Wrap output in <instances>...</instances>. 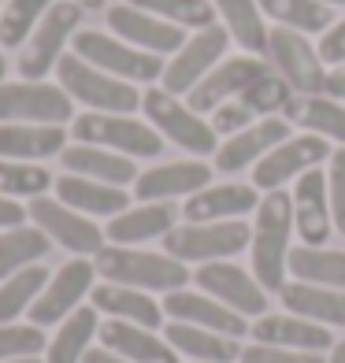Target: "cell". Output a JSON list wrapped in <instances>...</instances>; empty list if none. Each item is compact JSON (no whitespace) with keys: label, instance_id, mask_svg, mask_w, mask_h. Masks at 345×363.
I'll list each match as a JSON object with an SVG mask.
<instances>
[{"label":"cell","instance_id":"obj_1","mask_svg":"<svg viewBox=\"0 0 345 363\" xmlns=\"http://www.w3.org/2000/svg\"><path fill=\"white\" fill-rule=\"evenodd\" d=\"M290 234H293V196L283 189H271L256 208L253 226V274L264 286V293L286 289V263H290Z\"/></svg>","mask_w":345,"mask_h":363},{"label":"cell","instance_id":"obj_2","mask_svg":"<svg viewBox=\"0 0 345 363\" xmlns=\"http://www.w3.org/2000/svg\"><path fill=\"white\" fill-rule=\"evenodd\" d=\"M93 267L101 278L115 286H130V289H160V293H175L190 282V271L182 259L175 256H160V252H138V249H123V245H115V249H101L93 259Z\"/></svg>","mask_w":345,"mask_h":363},{"label":"cell","instance_id":"obj_3","mask_svg":"<svg viewBox=\"0 0 345 363\" xmlns=\"http://www.w3.org/2000/svg\"><path fill=\"white\" fill-rule=\"evenodd\" d=\"M56 78L60 86L71 93V101L86 104L93 111H108V115H130L141 108V93L134 82H123L115 74H104L101 67H93L82 56L67 52L56 63Z\"/></svg>","mask_w":345,"mask_h":363},{"label":"cell","instance_id":"obj_4","mask_svg":"<svg viewBox=\"0 0 345 363\" xmlns=\"http://www.w3.org/2000/svg\"><path fill=\"white\" fill-rule=\"evenodd\" d=\"M71 134L78 145H97V148H108V152H119L130 160H156L163 152L160 130L138 123L134 115L86 111L71 123Z\"/></svg>","mask_w":345,"mask_h":363},{"label":"cell","instance_id":"obj_5","mask_svg":"<svg viewBox=\"0 0 345 363\" xmlns=\"http://www.w3.org/2000/svg\"><path fill=\"white\" fill-rule=\"evenodd\" d=\"M75 56H82L104 74H115L123 82H160L163 78V56H153L145 48H134L123 38H111L104 30H78L75 34Z\"/></svg>","mask_w":345,"mask_h":363},{"label":"cell","instance_id":"obj_6","mask_svg":"<svg viewBox=\"0 0 345 363\" xmlns=\"http://www.w3.org/2000/svg\"><path fill=\"white\" fill-rule=\"evenodd\" d=\"M141 108L149 115V123L160 130V138L175 141L178 148H186L193 156H216L219 148V134L212 130V123H204L190 104H182L178 96H171L163 86L145 89L141 93Z\"/></svg>","mask_w":345,"mask_h":363},{"label":"cell","instance_id":"obj_7","mask_svg":"<svg viewBox=\"0 0 345 363\" xmlns=\"http://www.w3.org/2000/svg\"><path fill=\"white\" fill-rule=\"evenodd\" d=\"M253 230L241 219H226V223H190V226H175L163 238L168 256L182 259V263H216L230 259L241 249H249Z\"/></svg>","mask_w":345,"mask_h":363},{"label":"cell","instance_id":"obj_8","mask_svg":"<svg viewBox=\"0 0 345 363\" xmlns=\"http://www.w3.org/2000/svg\"><path fill=\"white\" fill-rule=\"evenodd\" d=\"M78 23H82V8L75 4V0H56V4L45 11V19L38 23V30L30 34V41L23 45L19 74L30 78V82H41L63 56H67L63 45L75 41Z\"/></svg>","mask_w":345,"mask_h":363},{"label":"cell","instance_id":"obj_9","mask_svg":"<svg viewBox=\"0 0 345 363\" xmlns=\"http://www.w3.org/2000/svg\"><path fill=\"white\" fill-rule=\"evenodd\" d=\"M75 119V101L63 86L48 82H0V123L63 126Z\"/></svg>","mask_w":345,"mask_h":363},{"label":"cell","instance_id":"obj_10","mask_svg":"<svg viewBox=\"0 0 345 363\" xmlns=\"http://www.w3.org/2000/svg\"><path fill=\"white\" fill-rule=\"evenodd\" d=\"M226 45H230V34H226L223 23L208 26V30H197V34L186 38V45L168 60L163 78H160L163 89H168L171 96H186L212 67H219V63L226 60Z\"/></svg>","mask_w":345,"mask_h":363},{"label":"cell","instance_id":"obj_11","mask_svg":"<svg viewBox=\"0 0 345 363\" xmlns=\"http://www.w3.org/2000/svg\"><path fill=\"white\" fill-rule=\"evenodd\" d=\"M271 71L283 74L293 93H323L327 86V71H323V60L316 52V45L308 41V34H297V30H286V26H275L268 34V56Z\"/></svg>","mask_w":345,"mask_h":363},{"label":"cell","instance_id":"obj_12","mask_svg":"<svg viewBox=\"0 0 345 363\" xmlns=\"http://www.w3.org/2000/svg\"><path fill=\"white\" fill-rule=\"evenodd\" d=\"M26 216L34 219L38 230H45L56 245H63L75 256H97L104 249V230L82 211L67 208L63 201H48V196H30Z\"/></svg>","mask_w":345,"mask_h":363},{"label":"cell","instance_id":"obj_13","mask_svg":"<svg viewBox=\"0 0 345 363\" xmlns=\"http://www.w3.org/2000/svg\"><path fill=\"white\" fill-rule=\"evenodd\" d=\"M331 141L319 138V134H301V138H290L283 145H275L264 160H256L253 167V186L256 189H283L290 178H301L305 171L319 167L323 160H331Z\"/></svg>","mask_w":345,"mask_h":363},{"label":"cell","instance_id":"obj_14","mask_svg":"<svg viewBox=\"0 0 345 363\" xmlns=\"http://www.w3.org/2000/svg\"><path fill=\"white\" fill-rule=\"evenodd\" d=\"M271 71V63L264 56H226L219 67H212L197 86L186 93V104L201 115V111H216L219 104L234 101L241 89H249L256 78H264Z\"/></svg>","mask_w":345,"mask_h":363},{"label":"cell","instance_id":"obj_15","mask_svg":"<svg viewBox=\"0 0 345 363\" xmlns=\"http://www.w3.org/2000/svg\"><path fill=\"white\" fill-rule=\"evenodd\" d=\"M93 274L97 267L89 259H67L63 267L48 278V286L41 289V296L34 304H30V319H34V326H53V323H63L71 315V311L78 308V301L93 289Z\"/></svg>","mask_w":345,"mask_h":363},{"label":"cell","instance_id":"obj_16","mask_svg":"<svg viewBox=\"0 0 345 363\" xmlns=\"http://www.w3.org/2000/svg\"><path fill=\"white\" fill-rule=\"evenodd\" d=\"M193 282L201 286L208 296L223 301L226 308H234L238 315H264L268 311V293L264 286L256 282L249 271L234 267L226 259H216V263H201L193 274Z\"/></svg>","mask_w":345,"mask_h":363},{"label":"cell","instance_id":"obj_17","mask_svg":"<svg viewBox=\"0 0 345 363\" xmlns=\"http://www.w3.org/2000/svg\"><path fill=\"white\" fill-rule=\"evenodd\" d=\"M108 30L115 38L130 41L134 48H145V52H153V56H168V52L175 56L178 48L186 45V30L182 26L163 23V19H156V15L141 11L134 4L108 8Z\"/></svg>","mask_w":345,"mask_h":363},{"label":"cell","instance_id":"obj_18","mask_svg":"<svg viewBox=\"0 0 345 363\" xmlns=\"http://www.w3.org/2000/svg\"><path fill=\"white\" fill-rule=\"evenodd\" d=\"M293 230L301 234L305 245L323 249L327 238L334 234L331 219V189H327V174L319 167H312L297 178L293 186Z\"/></svg>","mask_w":345,"mask_h":363},{"label":"cell","instance_id":"obj_19","mask_svg":"<svg viewBox=\"0 0 345 363\" xmlns=\"http://www.w3.org/2000/svg\"><path fill=\"white\" fill-rule=\"evenodd\" d=\"M290 141V119H260L253 126L230 134L219 148H216V171L223 174H238L245 167H256V160H264L275 145Z\"/></svg>","mask_w":345,"mask_h":363},{"label":"cell","instance_id":"obj_20","mask_svg":"<svg viewBox=\"0 0 345 363\" xmlns=\"http://www.w3.org/2000/svg\"><path fill=\"white\" fill-rule=\"evenodd\" d=\"M163 315H171L175 323L216 330V334H226V337L249 334L245 315H238L234 308H226L216 296H201V293H190V289H175V293L163 296Z\"/></svg>","mask_w":345,"mask_h":363},{"label":"cell","instance_id":"obj_21","mask_svg":"<svg viewBox=\"0 0 345 363\" xmlns=\"http://www.w3.org/2000/svg\"><path fill=\"white\" fill-rule=\"evenodd\" d=\"M212 171L201 160H178V163H160V167L138 174L134 193L138 201H171V196H193L204 186H212Z\"/></svg>","mask_w":345,"mask_h":363},{"label":"cell","instance_id":"obj_22","mask_svg":"<svg viewBox=\"0 0 345 363\" xmlns=\"http://www.w3.org/2000/svg\"><path fill=\"white\" fill-rule=\"evenodd\" d=\"M260 208L256 186H238V182H226V186H204L201 193H193L182 204V216L190 223H226V219H241L249 211Z\"/></svg>","mask_w":345,"mask_h":363},{"label":"cell","instance_id":"obj_23","mask_svg":"<svg viewBox=\"0 0 345 363\" xmlns=\"http://www.w3.org/2000/svg\"><path fill=\"white\" fill-rule=\"evenodd\" d=\"M67 148V130L45 123H0V160L34 163L60 156Z\"/></svg>","mask_w":345,"mask_h":363},{"label":"cell","instance_id":"obj_24","mask_svg":"<svg viewBox=\"0 0 345 363\" xmlns=\"http://www.w3.org/2000/svg\"><path fill=\"white\" fill-rule=\"evenodd\" d=\"M56 201H63L67 208L82 211V216H123L130 208V193L123 186H108L97 178H78V174H63L56 178Z\"/></svg>","mask_w":345,"mask_h":363},{"label":"cell","instance_id":"obj_25","mask_svg":"<svg viewBox=\"0 0 345 363\" xmlns=\"http://www.w3.org/2000/svg\"><path fill=\"white\" fill-rule=\"evenodd\" d=\"M249 334L256 337V345H278V349H297V352L334 349V337L319 323L301 315H264L253 323Z\"/></svg>","mask_w":345,"mask_h":363},{"label":"cell","instance_id":"obj_26","mask_svg":"<svg viewBox=\"0 0 345 363\" xmlns=\"http://www.w3.org/2000/svg\"><path fill=\"white\" fill-rule=\"evenodd\" d=\"M101 341L104 349L123 356L130 363H178L175 349L163 337H156L153 330H145L138 323H123V319H111L101 326Z\"/></svg>","mask_w":345,"mask_h":363},{"label":"cell","instance_id":"obj_27","mask_svg":"<svg viewBox=\"0 0 345 363\" xmlns=\"http://www.w3.org/2000/svg\"><path fill=\"white\" fill-rule=\"evenodd\" d=\"M89 301L97 311H104L111 319H123V323H138L145 330H160L163 326V304H156L149 293L141 289H130V286H93L89 289Z\"/></svg>","mask_w":345,"mask_h":363},{"label":"cell","instance_id":"obj_28","mask_svg":"<svg viewBox=\"0 0 345 363\" xmlns=\"http://www.w3.org/2000/svg\"><path fill=\"white\" fill-rule=\"evenodd\" d=\"M67 174L78 178H97V182H108V186H130L138 182V167L130 156L119 152H108V148H97V145H67L60 152Z\"/></svg>","mask_w":345,"mask_h":363},{"label":"cell","instance_id":"obj_29","mask_svg":"<svg viewBox=\"0 0 345 363\" xmlns=\"http://www.w3.org/2000/svg\"><path fill=\"white\" fill-rule=\"evenodd\" d=\"M175 219H178V211L171 201L126 208L123 216H115L108 223V241L111 245H138V241H153V238H168L175 230Z\"/></svg>","mask_w":345,"mask_h":363},{"label":"cell","instance_id":"obj_30","mask_svg":"<svg viewBox=\"0 0 345 363\" xmlns=\"http://www.w3.org/2000/svg\"><path fill=\"white\" fill-rule=\"evenodd\" d=\"M286 119L297 123L312 134H319L327 141H338L345 148V104L334 101L327 93H297L293 101L286 104Z\"/></svg>","mask_w":345,"mask_h":363},{"label":"cell","instance_id":"obj_31","mask_svg":"<svg viewBox=\"0 0 345 363\" xmlns=\"http://www.w3.org/2000/svg\"><path fill=\"white\" fill-rule=\"evenodd\" d=\"M163 337L175 352H186L197 363H230V359H241V345L226 334H216V330H201V326H190V323H168Z\"/></svg>","mask_w":345,"mask_h":363},{"label":"cell","instance_id":"obj_32","mask_svg":"<svg viewBox=\"0 0 345 363\" xmlns=\"http://www.w3.org/2000/svg\"><path fill=\"white\" fill-rule=\"evenodd\" d=\"M286 311L312 323H327V326H345V289H327V286H312V282H290L283 293Z\"/></svg>","mask_w":345,"mask_h":363},{"label":"cell","instance_id":"obj_33","mask_svg":"<svg viewBox=\"0 0 345 363\" xmlns=\"http://www.w3.org/2000/svg\"><path fill=\"white\" fill-rule=\"evenodd\" d=\"M226 26L230 41H238L249 56H268V23L260 11V0H212Z\"/></svg>","mask_w":345,"mask_h":363},{"label":"cell","instance_id":"obj_34","mask_svg":"<svg viewBox=\"0 0 345 363\" xmlns=\"http://www.w3.org/2000/svg\"><path fill=\"white\" fill-rule=\"evenodd\" d=\"M260 11L275 26L297 30V34H327L338 23L331 4H323V0H260Z\"/></svg>","mask_w":345,"mask_h":363},{"label":"cell","instance_id":"obj_35","mask_svg":"<svg viewBox=\"0 0 345 363\" xmlns=\"http://www.w3.org/2000/svg\"><path fill=\"white\" fill-rule=\"evenodd\" d=\"M290 274L297 282H312V286H327V289H345V252L334 249H290Z\"/></svg>","mask_w":345,"mask_h":363},{"label":"cell","instance_id":"obj_36","mask_svg":"<svg viewBox=\"0 0 345 363\" xmlns=\"http://www.w3.org/2000/svg\"><path fill=\"white\" fill-rule=\"evenodd\" d=\"M48 238L38 226H11L0 234V282H8L11 274H19L23 267H34L38 259L48 256Z\"/></svg>","mask_w":345,"mask_h":363},{"label":"cell","instance_id":"obj_37","mask_svg":"<svg viewBox=\"0 0 345 363\" xmlns=\"http://www.w3.org/2000/svg\"><path fill=\"white\" fill-rule=\"evenodd\" d=\"M93 334H97V308H75L63 319L60 334L48 341V363H78L89 352Z\"/></svg>","mask_w":345,"mask_h":363},{"label":"cell","instance_id":"obj_38","mask_svg":"<svg viewBox=\"0 0 345 363\" xmlns=\"http://www.w3.org/2000/svg\"><path fill=\"white\" fill-rule=\"evenodd\" d=\"M126 4H134L182 30H208V26H216V15H219L212 0H126Z\"/></svg>","mask_w":345,"mask_h":363},{"label":"cell","instance_id":"obj_39","mask_svg":"<svg viewBox=\"0 0 345 363\" xmlns=\"http://www.w3.org/2000/svg\"><path fill=\"white\" fill-rule=\"evenodd\" d=\"M48 286V271L41 263L23 267L19 274H11L0 286V326H8L11 319H19V311H30V304L41 296V289Z\"/></svg>","mask_w":345,"mask_h":363},{"label":"cell","instance_id":"obj_40","mask_svg":"<svg viewBox=\"0 0 345 363\" xmlns=\"http://www.w3.org/2000/svg\"><path fill=\"white\" fill-rule=\"evenodd\" d=\"M53 4L56 0H8V4L0 8V48L26 45Z\"/></svg>","mask_w":345,"mask_h":363},{"label":"cell","instance_id":"obj_41","mask_svg":"<svg viewBox=\"0 0 345 363\" xmlns=\"http://www.w3.org/2000/svg\"><path fill=\"white\" fill-rule=\"evenodd\" d=\"M293 96H297V93H293L290 82H286L283 74L268 71L264 78H256L249 89H241L234 101H238V104L260 123V119H271L275 111H286V104L293 101Z\"/></svg>","mask_w":345,"mask_h":363},{"label":"cell","instance_id":"obj_42","mask_svg":"<svg viewBox=\"0 0 345 363\" xmlns=\"http://www.w3.org/2000/svg\"><path fill=\"white\" fill-rule=\"evenodd\" d=\"M48 186H56L53 174L38 163H19V160H0V196H45Z\"/></svg>","mask_w":345,"mask_h":363},{"label":"cell","instance_id":"obj_43","mask_svg":"<svg viewBox=\"0 0 345 363\" xmlns=\"http://www.w3.org/2000/svg\"><path fill=\"white\" fill-rule=\"evenodd\" d=\"M48 337L41 334V326H0V363L8 359H23V356H38L45 352Z\"/></svg>","mask_w":345,"mask_h":363},{"label":"cell","instance_id":"obj_44","mask_svg":"<svg viewBox=\"0 0 345 363\" xmlns=\"http://www.w3.org/2000/svg\"><path fill=\"white\" fill-rule=\"evenodd\" d=\"M327 189H331V219H334V230L345 238V148H334V152H331Z\"/></svg>","mask_w":345,"mask_h":363},{"label":"cell","instance_id":"obj_45","mask_svg":"<svg viewBox=\"0 0 345 363\" xmlns=\"http://www.w3.org/2000/svg\"><path fill=\"white\" fill-rule=\"evenodd\" d=\"M241 363H323V359L319 352L278 349V345H249V349H241Z\"/></svg>","mask_w":345,"mask_h":363},{"label":"cell","instance_id":"obj_46","mask_svg":"<svg viewBox=\"0 0 345 363\" xmlns=\"http://www.w3.org/2000/svg\"><path fill=\"white\" fill-rule=\"evenodd\" d=\"M256 119L249 111H245L238 101H226V104H219L216 111H212V130H216V134H238V130H245V126H253Z\"/></svg>","mask_w":345,"mask_h":363},{"label":"cell","instance_id":"obj_47","mask_svg":"<svg viewBox=\"0 0 345 363\" xmlns=\"http://www.w3.org/2000/svg\"><path fill=\"white\" fill-rule=\"evenodd\" d=\"M316 52L323 63H331V67H338V63H345V19H338L327 34L319 38Z\"/></svg>","mask_w":345,"mask_h":363},{"label":"cell","instance_id":"obj_48","mask_svg":"<svg viewBox=\"0 0 345 363\" xmlns=\"http://www.w3.org/2000/svg\"><path fill=\"white\" fill-rule=\"evenodd\" d=\"M26 219V208L11 196H0V230H11V226H23Z\"/></svg>","mask_w":345,"mask_h":363},{"label":"cell","instance_id":"obj_49","mask_svg":"<svg viewBox=\"0 0 345 363\" xmlns=\"http://www.w3.org/2000/svg\"><path fill=\"white\" fill-rule=\"evenodd\" d=\"M327 96H334V101H345V63H338L334 71H327V86H323Z\"/></svg>","mask_w":345,"mask_h":363},{"label":"cell","instance_id":"obj_50","mask_svg":"<svg viewBox=\"0 0 345 363\" xmlns=\"http://www.w3.org/2000/svg\"><path fill=\"white\" fill-rule=\"evenodd\" d=\"M82 363H130V359L115 356V352H108V349H89L86 356H82Z\"/></svg>","mask_w":345,"mask_h":363},{"label":"cell","instance_id":"obj_51","mask_svg":"<svg viewBox=\"0 0 345 363\" xmlns=\"http://www.w3.org/2000/svg\"><path fill=\"white\" fill-rule=\"evenodd\" d=\"M75 4H78L82 11H97V8H104L108 0H75Z\"/></svg>","mask_w":345,"mask_h":363},{"label":"cell","instance_id":"obj_52","mask_svg":"<svg viewBox=\"0 0 345 363\" xmlns=\"http://www.w3.org/2000/svg\"><path fill=\"white\" fill-rule=\"evenodd\" d=\"M331 363H345V341H338L331 349Z\"/></svg>","mask_w":345,"mask_h":363},{"label":"cell","instance_id":"obj_53","mask_svg":"<svg viewBox=\"0 0 345 363\" xmlns=\"http://www.w3.org/2000/svg\"><path fill=\"white\" fill-rule=\"evenodd\" d=\"M8 363H41L38 356H23V359H8Z\"/></svg>","mask_w":345,"mask_h":363},{"label":"cell","instance_id":"obj_54","mask_svg":"<svg viewBox=\"0 0 345 363\" xmlns=\"http://www.w3.org/2000/svg\"><path fill=\"white\" fill-rule=\"evenodd\" d=\"M4 71H8V63H4V52H0V82H4Z\"/></svg>","mask_w":345,"mask_h":363},{"label":"cell","instance_id":"obj_55","mask_svg":"<svg viewBox=\"0 0 345 363\" xmlns=\"http://www.w3.org/2000/svg\"><path fill=\"white\" fill-rule=\"evenodd\" d=\"M323 4H331V8H345V0H323Z\"/></svg>","mask_w":345,"mask_h":363}]
</instances>
